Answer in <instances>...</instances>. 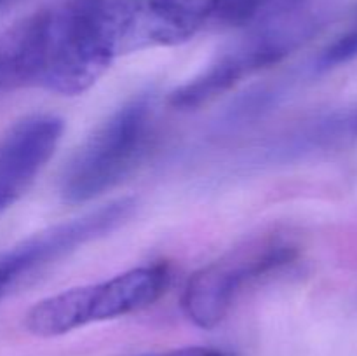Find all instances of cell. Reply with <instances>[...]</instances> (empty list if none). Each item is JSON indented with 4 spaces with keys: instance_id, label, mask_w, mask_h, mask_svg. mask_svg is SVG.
I'll return each instance as SVG.
<instances>
[{
    "instance_id": "12",
    "label": "cell",
    "mask_w": 357,
    "mask_h": 356,
    "mask_svg": "<svg viewBox=\"0 0 357 356\" xmlns=\"http://www.w3.org/2000/svg\"><path fill=\"white\" fill-rule=\"evenodd\" d=\"M143 356H232L229 351L220 348H206V346H188V348L169 349L162 353H152Z\"/></svg>"
},
{
    "instance_id": "13",
    "label": "cell",
    "mask_w": 357,
    "mask_h": 356,
    "mask_svg": "<svg viewBox=\"0 0 357 356\" xmlns=\"http://www.w3.org/2000/svg\"><path fill=\"white\" fill-rule=\"evenodd\" d=\"M6 2H7V0H0V7H2Z\"/></svg>"
},
{
    "instance_id": "9",
    "label": "cell",
    "mask_w": 357,
    "mask_h": 356,
    "mask_svg": "<svg viewBox=\"0 0 357 356\" xmlns=\"http://www.w3.org/2000/svg\"><path fill=\"white\" fill-rule=\"evenodd\" d=\"M40 269V262L28 241L0 255V300Z\"/></svg>"
},
{
    "instance_id": "10",
    "label": "cell",
    "mask_w": 357,
    "mask_h": 356,
    "mask_svg": "<svg viewBox=\"0 0 357 356\" xmlns=\"http://www.w3.org/2000/svg\"><path fill=\"white\" fill-rule=\"evenodd\" d=\"M286 0H222L211 24L246 28Z\"/></svg>"
},
{
    "instance_id": "8",
    "label": "cell",
    "mask_w": 357,
    "mask_h": 356,
    "mask_svg": "<svg viewBox=\"0 0 357 356\" xmlns=\"http://www.w3.org/2000/svg\"><path fill=\"white\" fill-rule=\"evenodd\" d=\"M357 140V105L303 122L271 149L272 159H295Z\"/></svg>"
},
{
    "instance_id": "11",
    "label": "cell",
    "mask_w": 357,
    "mask_h": 356,
    "mask_svg": "<svg viewBox=\"0 0 357 356\" xmlns=\"http://www.w3.org/2000/svg\"><path fill=\"white\" fill-rule=\"evenodd\" d=\"M357 58V14L351 27L338 35L328 47L323 49L319 59H317V68L330 70L335 66L345 65Z\"/></svg>"
},
{
    "instance_id": "5",
    "label": "cell",
    "mask_w": 357,
    "mask_h": 356,
    "mask_svg": "<svg viewBox=\"0 0 357 356\" xmlns=\"http://www.w3.org/2000/svg\"><path fill=\"white\" fill-rule=\"evenodd\" d=\"M47 10L38 82L59 94L89 89L115 59L103 23V0H66Z\"/></svg>"
},
{
    "instance_id": "4",
    "label": "cell",
    "mask_w": 357,
    "mask_h": 356,
    "mask_svg": "<svg viewBox=\"0 0 357 356\" xmlns=\"http://www.w3.org/2000/svg\"><path fill=\"white\" fill-rule=\"evenodd\" d=\"M171 281L166 264H149L93 285L77 286L35 304L24 318L37 337H58L98 321L145 309L164 295Z\"/></svg>"
},
{
    "instance_id": "3",
    "label": "cell",
    "mask_w": 357,
    "mask_h": 356,
    "mask_svg": "<svg viewBox=\"0 0 357 356\" xmlns=\"http://www.w3.org/2000/svg\"><path fill=\"white\" fill-rule=\"evenodd\" d=\"M298 253V243L282 230L250 237L188 279L181 311L195 327H218L246 290L291 265Z\"/></svg>"
},
{
    "instance_id": "7",
    "label": "cell",
    "mask_w": 357,
    "mask_h": 356,
    "mask_svg": "<svg viewBox=\"0 0 357 356\" xmlns=\"http://www.w3.org/2000/svg\"><path fill=\"white\" fill-rule=\"evenodd\" d=\"M222 0H122L128 52L174 45L213 23Z\"/></svg>"
},
{
    "instance_id": "2",
    "label": "cell",
    "mask_w": 357,
    "mask_h": 356,
    "mask_svg": "<svg viewBox=\"0 0 357 356\" xmlns=\"http://www.w3.org/2000/svg\"><path fill=\"white\" fill-rule=\"evenodd\" d=\"M153 117V94L139 93L101 122L63 168V201L82 205L121 184L149 149Z\"/></svg>"
},
{
    "instance_id": "6",
    "label": "cell",
    "mask_w": 357,
    "mask_h": 356,
    "mask_svg": "<svg viewBox=\"0 0 357 356\" xmlns=\"http://www.w3.org/2000/svg\"><path fill=\"white\" fill-rule=\"evenodd\" d=\"M65 122L58 115L21 119L0 136V215L31 187L61 142Z\"/></svg>"
},
{
    "instance_id": "1",
    "label": "cell",
    "mask_w": 357,
    "mask_h": 356,
    "mask_svg": "<svg viewBox=\"0 0 357 356\" xmlns=\"http://www.w3.org/2000/svg\"><path fill=\"white\" fill-rule=\"evenodd\" d=\"M246 28L244 37L169 94L171 107L195 110L211 103L248 77L281 63L310 37L316 23L305 0H288Z\"/></svg>"
}]
</instances>
